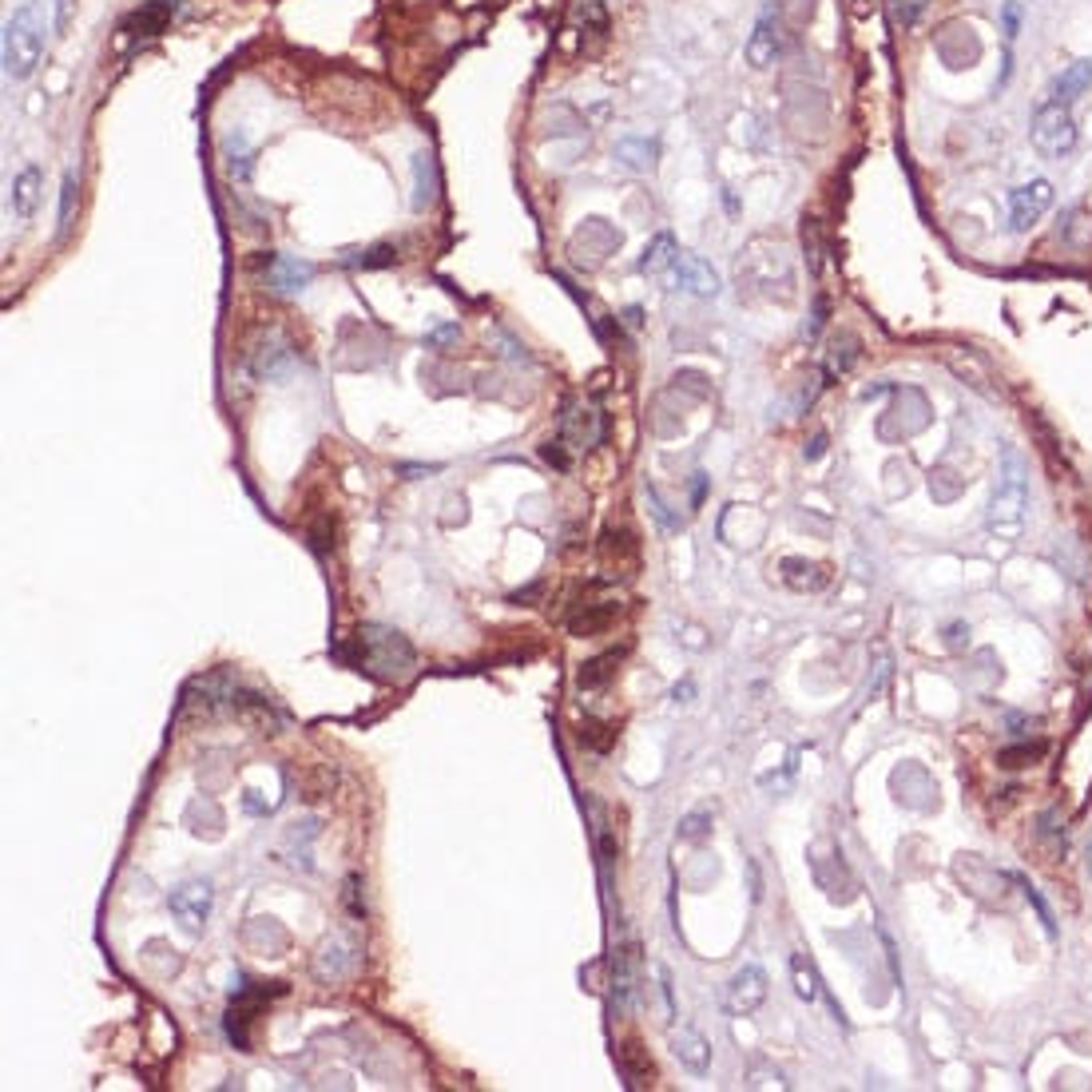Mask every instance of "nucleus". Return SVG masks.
Returning <instances> with one entry per match:
<instances>
[{
    "mask_svg": "<svg viewBox=\"0 0 1092 1092\" xmlns=\"http://www.w3.org/2000/svg\"><path fill=\"white\" fill-rule=\"evenodd\" d=\"M703 834H711V806H699V811L680 819V838L684 842H699Z\"/></svg>",
    "mask_w": 1092,
    "mask_h": 1092,
    "instance_id": "bb28decb",
    "label": "nucleus"
},
{
    "mask_svg": "<svg viewBox=\"0 0 1092 1092\" xmlns=\"http://www.w3.org/2000/svg\"><path fill=\"white\" fill-rule=\"evenodd\" d=\"M1053 207V183L1049 179H1029L1017 191H1009V227L1025 234L1041 223V215Z\"/></svg>",
    "mask_w": 1092,
    "mask_h": 1092,
    "instance_id": "423d86ee",
    "label": "nucleus"
},
{
    "mask_svg": "<svg viewBox=\"0 0 1092 1092\" xmlns=\"http://www.w3.org/2000/svg\"><path fill=\"white\" fill-rule=\"evenodd\" d=\"M433 187H437V179H433V160L422 151V156H413V211H426V207H430Z\"/></svg>",
    "mask_w": 1092,
    "mask_h": 1092,
    "instance_id": "5701e85b",
    "label": "nucleus"
},
{
    "mask_svg": "<svg viewBox=\"0 0 1092 1092\" xmlns=\"http://www.w3.org/2000/svg\"><path fill=\"white\" fill-rule=\"evenodd\" d=\"M449 338H457V326H441V331L430 334V342H449Z\"/></svg>",
    "mask_w": 1092,
    "mask_h": 1092,
    "instance_id": "c9c22d12",
    "label": "nucleus"
},
{
    "mask_svg": "<svg viewBox=\"0 0 1092 1092\" xmlns=\"http://www.w3.org/2000/svg\"><path fill=\"white\" fill-rule=\"evenodd\" d=\"M588 612H580V616H572L568 620V628L576 631V636H593V631H604L616 616H620V604L616 600H600V604H584Z\"/></svg>",
    "mask_w": 1092,
    "mask_h": 1092,
    "instance_id": "f3484780",
    "label": "nucleus"
},
{
    "mask_svg": "<svg viewBox=\"0 0 1092 1092\" xmlns=\"http://www.w3.org/2000/svg\"><path fill=\"white\" fill-rule=\"evenodd\" d=\"M671 1053H675V1060H680L688 1073H695V1077H703V1073L711 1068V1041L692 1025H684L680 1033H671Z\"/></svg>",
    "mask_w": 1092,
    "mask_h": 1092,
    "instance_id": "f8f14e48",
    "label": "nucleus"
},
{
    "mask_svg": "<svg viewBox=\"0 0 1092 1092\" xmlns=\"http://www.w3.org/2000/svg\"><path fill=\"white\" fill-rule=\"evenodd\" d=\"M354 648H358V667H365L382 684H405L418 667L413 644L386 624H362L354 636Z\"/></svg>",
    "mask_w": 1092,
    "mask_h": 1092,
    "instance_id": "f03ea898",
    "label": "nucleus"
},
{
    "mask_svg": "<svg viewBox=\"0 0 1092 1092\" xmlns=\"http://www.w3.org/2000/svg\"><path fill=\"white\" fill-rule=\"evenodd\" d=\"M671 282H675V291H688V295L695 298H715L719 295V270L711 263H703L699 255H675V263H671Z\"/></svg>",
    "mask_w": 1092,
    "mask_h": 1092,
    "instance_id": "6e6552de",
    "label": "nucleus"
},
{
    "mask_svg": "<svg viewBox=\"0 0 1092 1092\" xmlns=\"http://www.w3.org/2000/svg\"><path fill=\"white\" fill-rule=\"evenodd\" d=\"M68 16H72V0H60V8H56V29H68Z\"/></svg>",
    "mask_w": 1092,
    "mask_h": 1092,
    "instance_id": "f704fd0d",
    "label": "nucleus"
},
{
    "mask_svg": "<svg viewBox=\"0 0 1092 1092\" xmlns=\"http://www.w3.org/2000/svg\"><path fill=\"white\" fill-rule=\"evenodd\" d=\"M620 656H624V652H604V656H596V660L580 663V671H576V688H580V692H596V688H604V684L616 675V663H620Z\"/></svg>",
    "mask_w": 1092,
    "mask_h": 1092,
    "instance_id": "a211bd4d",
    "label": "nucleus"
},
{
    "mask_svg": "<svg viewBox=\"0 0 1092 1092\" xmlns=\"http://www.w3.org/2000/svg\"><path fill=\"white\" fill-rule=\"evenodd\" d=\"M1085 88H1092V60H1077V64H1068L1064 72H1060V80H1057V96L1060 103H1068V99H1077Z\"/></svg>",
    "mask_w": 1092,
    "mask_h": 1092,
    "instance_id": "412c9836",
    "label": "nucleus"
},
{
    "mask_svg": "<svg viewBox=\"0 0 1092 1092\" xmlns=\"http://www.w3.org/2000/svg\"><path fill=\"white\" fill-rule=\"evenodd\" d=\"M922 12H926V0H893V20L902 29H914L922 20Z\"/></svg>",
    "mask_w": 1092,
    "mask_h": 1092,
    "instance_id": "cd10ccee",
    "label": "nucleus"
},
{
    "mask_svg": "<svg viewBox=\"0 0 1092 1092\" xmlns=\"http://www.w3.org/2000/svg\"><path fill=\"white\" fill-rule=\"evenodd\" d=\"M40 183H44L40 167H25V171L12 179V211H16L20 219H33V215H36V203H40Z\"/></svg>",
    "mask_w": 1092,
    "mask_h": 1092,
    "instance_id": "dca6fc26",
    "label": "nucleus"
},
{
    "mask_svg": "<svg viewBox=\"0 0 1092 1092\" xmlns=\"http://www.w3.org/2000/svg\"><path fill=\"white\" fill-rule=\"evenodd\" d=\"M762 1001H767V969L747 961L743 969L731 973L728 990H724V1005H728L731 1017H751Z\"/></svg>",
    "mask_w": 1092,
    "mask_h": 1092,
    "instance_id": "39448f33",
    "label": "nucleus"
},
{
    "mask_svg": "<svg viewBox=\"0 0 1092 1092\" xmlns=\"http://www.w3.org/2000/svg\"><path fill=\"white\" fill-rule=\"evenodd\" d=\"M171 16H175V4L171 0H147V4H139L132 16H128V25H124V33H132V36H160L171 25Z\"/></svg>",
    "mask_w": 1092,
    "mask_h": 1092,
    "instance_id": "2eb2a0df",
    "label": "nucleus"
},
{
    "mask_svg": "<svg viewBox=\"0 0 1092 1092\" xmlns=\"http://www.w3.org/2000/svg\"><path fill=\"white\" fill-rule=\"evenodd\" d=\"M1025 513H1029V465L1025 457L1005 445L1001 453V477H997V489L990 500V529L1005 540H1017L1025 529Z\"/></svg>",
    "mask_w": 1092,
    "mask_h": 1092,
    "instance_id": "7ed1b4c3",
    "label": "nucleus"
},
{
    "mask_svg": "<svg viewBox=\"0 0 1092 1092\" xmlns=\"http://www.w3.org/2000/svg\"><path fill=\"white\" fill-rule=\"evenodd\" d=\"M855 362H859V338H855V334H838V338L830 342L827 378H838V374H846V369H850Z\"/></svg>",
    "mask_w": 1092,
    "mask_h": 1092,
    "instance_id": "4be33fe9",
    "label": "nucleus"
},
{
    "mask_svg": "<svg viewBox=\"0 0 1092 1092\" xmlns=\"http://www.w3.org/2000/svg\"><path fill=\"white\" fill-rule=\"evenodd\" d=\"M251 374L255 378H278L287 365L295 362V354H291V346H287V338L282 334H266L263 342L251 350Z\"/></svg>",
    "mask_w": 1092,
    "mask_h": 1092,
    "instance_id": "ddd939ff",
    "label": "nucleus"
},
{
    "mask_svg": "<svg viewBox=\"0 0 1092 1092\" xmlns=\"http://www.w3.org/2000/svg\"><path fill=\"white\" fill-rule=\"evenodd\" d=\"M354 266H390L394 263V247H374V251H365L362 259H350Z\"/></svg>",
    "mask_w": 1092,
    "mask_h": 1092,
    "instance_id": "7c9ffc66",
    "label": "nucleus"
},
{
    "mask_svg": "<svg viewBox=\"0 0 1092 1092\" xmlns=\"http://www.w3.org/2000/svg\"><path fill=\"white\" fill-rule=\"evenodd\" d=\"M1017 29H1021V4H1017V0H1009V4H1005V36L1013 40V36H1017Z\"/></svg>",
    "mask_w": 1092,
    "mask_h": 1092,
    "instance_id": "72a5a7b5",
    "label": "nucleus"
},
{
    "mask_svg": "<svg viewBox=\"0 0 1092 1092\" xmlns=\"http://www.w3.org/2000/svg\"><path fill=\"white\" fill-rule=\"evenodd\" d=\"M1029 135H1033V147H1037L1041 156H1053V160L1068 156V151L1077 147V124H1073L1068 103H1060V99L1041 103L1037 116H1033Z\"/></svg>",
    "mask_w": 1092,
    "mask_h": 1092,
    "instance_id": "20e7f679",
    "label": "nucleus"
},
{
    "mask_svg": "<svg viewBox=\"0 0 1092 1092\" xmlns=\"http://www.w3.org/2000/svg\"><path fill=\"white\" fill-rule=\"evenodd\" d=\"M314 263H306V259H287V255H274V259H266V287L274 291V295H298V291H306L310 282H314Z\"/></svg>",
    "mask_w": 1092,
    "mask_h": 1092,
    "instance_id": "9d476101",
    "label": "nucleus"
},
{
    "mask_svg": "<svg viewBox=\"0 0 1092 1092\" xmlns=\"http://www.w3.org/2000/svg\"><path fill=\"white\" fill-rule=\"evenodd\" d=\"M1025 898H1029V902H1033V910L1041 914V922H1045V933H1049V937H1057V926H1053V914H1049V906H1045V898H1041V893L1033 890V886H1025Z\"/></svg>",
    "mask_w": 1092,
    "mask_h": 1092,
    "instance_id": "2f4dec72",
    "label": "nucleus"
},
{
    "mask_svg": "<svg viewBox=\"0 0 1092 1092\" xmlns=\"http://www.w3.org/2000/svg\"><path fill=\"white\" fill-rule=\"evenodd\" d=\"M656 139H620L616 143V160L628 164L631 171H652L656 167Z\"/></svg>",
    "mask_w": 1092,
    "mask_h": 1092,
    "instance_id": "6ab92c4d",
    "label": "nucleus"
},
{
    "mask_svg": "<svg viewBox=\"0 0 1092 1092\" xmlns=\"http://www.w3.org/2000/svg\"><path fill=\"white\" fill-rule=\"evenodd\" d=\"M76 191H80V175L68 167L64 171V187H60V223H56V231H60V238H68V231H72V211H76Z\"/></svg>",
    "mask_w": 1092,
    "mask_h": 1092,
    "instance_id": "393cba45",
    "label": "nucleus"
},
{
    "mask_svg": "<svg viewBox=\"0 0 1092 1092\" xmlns=\"http://www.w3.org/2000/svg\"><path fill=\"white\" fill-rule=\"evenodd\" d=\"M227 156H231L234 179H247V175H251V151H247V139H243V135H238V151H234V143L227 139Z\"/></svg>",
    "mask_w": 1092,
    "mask_h": 1092,
    "instance_id": "c756f323",
    "label": "nucleus"
},
{
    "mask_svg": "<svg viewBox=\"0 0 1092 1092\" xmlns=\"http://www.w3.org/2000/svg\"><path fill=\"white\" fill-rule=\"evenodd\" d=\"M779 16H775V4L767 0L762 12L755 16V29L747 36V64L755 72H767V68L779 60Z\"/></svg>",
    "mask_w": 1092,
    "mask_h": 1092,
    "instance_id": "0eeeda50",
    "label": "nucleus"
},
{
    "mask_svg": "<svg viewBox=\"0 0 1092 1092\" xmlns=\"http://www.w3.org/2000/svg\"><path fill=\"white\" fill-rule=\"evenodd\" d=\"M791 977H794V993H798L802 1001H819L823 986H819V973H815V965L806 961V954H794L791 958Z\"/></svg>",
    "mask_w": 1092,
    "mask_h": 1092,
    "instance_id": "b1692460",
    "label": "nucleus"
},
{
    "mask_svg": "<svg viewBox=\"0 0 1092 1092\" xmlns=\"http://www.w3.org/2000/svg\"><path fill=\"white\" fill-rule=\"evenodd\" d=\"M802 247H806L811 270H819V238H815V219H802Z\"/></svg>",
    "mask_w": 1092,
    "mask_h": 1092,
    "instance_id": "473e14b6",
    "label": "nucleus"
},
{
    "mask_svg": "<svg viewBox=\"0 0 1092 1092\" xmlns=\"http://www.w3.org/2000/svg\"><path fill=\"white\" fill-rule=\"evenodd\" d=\"M675 255H680V251H675V238L663 231V234H656V238H652V247L644 251L640 270H644V274H663V270H671Z\"/></svg>",
    "mask_w": 1092,
    "mask_h": 1092,
    "instance_id": "aec40b11",
    "label": "nucleus"
},
{
    "mask_svg": "<svg viewBox=\"0 0 1092 1092\" xmlns=\"http://www.w3.org/2000/svg\"><path fill=\"white\" fill-rule=\"evenodd\" d=\"M167 906H171V914L183 922V929L199 933L203 922H207V914H211V886H207V882H183V886L171 890Z\"/></svg>",
    "mask_w": 1092,
    "mask_h": 1092,
    "instance_id": "1a4fd4ad",
    "label": "nucleus"
},
{
    "mask_svg": "<svg viewBox=\"0 0 1092 1092\" xmlns=\"http://www.w3.org/2000/svg\"><path fill=\"white\" fill-rule=\"evenodd\" d=\"M596 437H600V422H596V413L593 409H584V405H572L568 413H564V422H561V441L572 449V453H580V449H588Z\"/></svg>",
    "mask_w": 1092,
    "mask_h": 1092,
    "instance_id": "4468645a",
    "label": "nucleus"
},
{
    "mask_svg": "<svg viewBox=\"0 0 1092 1092\" xmlns=\"http://www.w3.org/2000/svg\"><path fill=\"white\" fill-rule=\"evenodd\" d=\"M624 1077H628L636 1089H640V1085H652V1060L640 1057V1045H636V1041L624 1045Z\"/></svg>",
    "mask_w": 1092,
    "mask_h": 1092,
    "instance_id": "a878e982",
    "label": "nucleus"
},
{
    "mask_svg": "<svg viewBox=\"0 0 1092 1092\" xmlns=\"http://www.w3.org/2000/svg\"><path fill=\"white\" fill-rule=\"evenodd\" d=\"M48 4L44 0H25L8 20H4V36H0V64L8 80H29L48 48Z\"/></svg>",
    "mask_w": 1092,
    "mask_h": 1092,
    "instance_id": "f257e3e1",
    "label": "nucleus"
},
{
    "mask_svg": "<svg viewBox=\"0 0 1092 1092\" xmlns=\"http://www.w3.org/2000/svg\"><path fill=\"white\" fill-rule=\"evenodd\" d=\"M1041 755H1045L1041 743H1033V747H1029V743L1025 747H1009V751H1001V767H1009V771H1013V767H1029V762L1041 759Z\"/></svg>",
    "mask_w": 1092,
    "mask_h": 1092,
    "instance_id": "c85d7f7f",
    "label": "nucleus"
},
{
    "mask_svg": "<svg viewBox=\"0 0 1092 1092\" xmlns=\"http://www.w3.org/2000/svg\"><path fill=\"white\" fill-rule=\"evenodd\" d=\"M636 965H640V950L624 942L616 946L612 954V1009L616 1013H628L631 997H636Z\"/></svg>",
    "mask_w": 1092,
    "mask_h": 1092,
    "instance_id": "9b49d317",
    "label": "nucleus"
},
{
    "mask_svg": "<svg viewBox=\"0 0 1092 1092\" xmlns=\"http://www.w3.org/2000/svg\"><path fill=\"white\" fill-rule=\"evenodd\" d=\"M1089 870H1092V846H1089Z\"/></svg>",
    "mask_w": 1092,
    "mask_h": 1092,
    "instance_id": "e433bc0d",
    "label": "nucleus"
}]
</instances>
